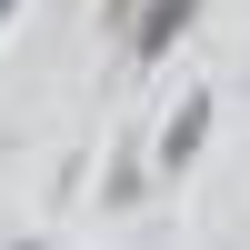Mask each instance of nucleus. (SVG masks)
Returning a JSON list of instances; mask_svg holds the SVG:
<instances>
[{
    "mask_svg": "<svg viewBox=\"0 0 250 250\" xmlns=\"http://www.w3.org/2000/svg\"><path fill=\"white\" fill-rule=\"evenodd\" d=\"M190 10H200V0H140V30H130V50H140V60H160V50L180 40V20H190Z\"/></svg>",
    "mask_w": 250,
    "mask_h": 250,
    "instance_id": "f257e3e1",
    "label": "nucleus"
},
{
    "mask_svg": "<svg viewBox=\"0 0 250 250\" xmlns=\"http://www.w3.org/2000/svg\"><path fill=\"white\" fill-rule=\"evenodd\" d=\"M200 140H210V100H180V120H170V140H160V160L180 170V160H190Z\"/></svg>",
    "mask_w": 250,
    "mask_h": 250,
    "instance_id": "f03ea898",
    "label": "nucleus"
},
{
    "mask_svg": "<svg viewBox=\"0 0 250 250\" xmlns=\"http://www.w3.org/2000/svg\"><path fill=\"white\" fill-rule=\"evenodd\" d=\"M20 250H50V240H20Z\"/></svg>",
    "mask_w": 250,
    "mask_h": 250,
    "instance_id": "20e7f679",
    "label": "nucleus"
},
{
    "mask_svg": "<svg viewBox=\"0 0 250 250\" xmlns=\"http://www.w3.org/2000/svg\"><path fill=\"white\" fill-rule=\"evenodd\" d=\"M10 10H20V0H0V20H10Z\"/></svg>",
    "mask_w": 250,
    "mask_h": 250,
    "instance_id": "7ed1b4c3",
    "label": "nucleus"
}]
</instances>
